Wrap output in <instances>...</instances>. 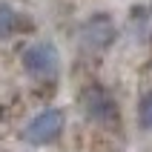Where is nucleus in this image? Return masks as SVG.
I'll list each match as a JSON object with an SVG mask.
<instances>
[{"mask_svg":"<svg viewBox=\"0 0 152 152\" xmlns=\"http://www.w3.org/2000/svg\"><path fill=\"white\" fill-rule=\"evenodd\" d=\"M118 37V26L109 15H92L80 26V46L86 52H103Z\"/></svg>","mask_w":152,"mask_h":152,"instance_id":"20e7f679","label":"nucleus"},{"mask_svg":"<svg viewBox=\"0 0 152 152\" xmlns=\"http://www.w3.org/2000/svg\"><path fill=\"white\" fill-rule=\"evenodd\" d=\"M17 26H20L17 9L12 6V3H0V40L12 37V34L17 32Z\"/></svg>","mask_w":152,"mask_h":152,"instance_id":"39448f33","label":"nucleus"},{"mask_svg":"<svg viewBox=\"0 0 152 152\" xmlns=\"http://www.w3.org/2000/svg\"><path fill=\"white\" fill-rule=\"evenodd\" d=\"M20 66L32 80H52L60 69V55L52 40H34L23 49Z\"/></svg>","mask_w":152,"mask_h":152,"instance_id":"f257e3e1","label":"nucleus"},{"mask_svg":"<svg viewBox=\"0 0 152 152\" xmlns=\"http://www.w3.org/2000/svg\"><path fill=\"white\" fill-rule=\"evenodd\" d=\"M80 109L83 115L92 124H101V126H115L121 118V109H118V101L115 95L106 89V86H86L80 92Z\"/></svg>","mask_w":152,"mask_h":152,"instance_id":"7ed1b4c3","label":"nucleus"},{"mask_svg":"<svg viewBox=\"0 0 152 152\" xmlns=\"http://www.w3.org/2000/svg\"><path fill=\"white\" fill-rule=\"evenodd\" d=\"M63 126H66L63 109L49 106V109H43L29 118V124L23 126V141L29 146H49L63 135Z\"/></svg>","mask_w":152,"mask_h":152,"instance_id":"f03ea898","label":"nucleus"},{"mask_svg":"<svg viewBox=\"0 0 152 152\" xmlns=\"http://www.w3.org/2000/svg\"><path fill=\"white\" fill-rule=\"evenodd\" d=\"M138 126L144 132H152V89L138 101Z\"/></svg>","mask_w":152,"mask_h":152,"instance_id":"423d86ee","label":"nucleus"}]
</instances>
